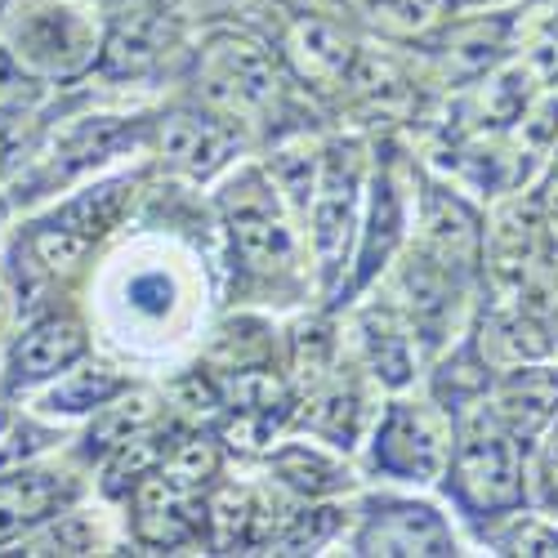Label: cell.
Here are the masks:
<instances>
[{"instance_id": "6", "label": "cell", "mask_w": 558, "mask_h": 558, "mask_svg": "<svg viewBox=\"0 0 558 558\" xmlns=\"http://www.w3.org/2000/svg\"><path fill=\"white\" fill-rule=\"evenodd\" d=\"M68 496L72 483L63 474H40V470L5 474L0 478V541L45 527L68 505Z\"/></svg>"}, {"instance_id": "16", "label": "cell", "mask_w": 558, "mask_h": 558, "mask_svg": "<svg viewBox=\"0 0 558 558\" xmlns=\"http://www.w3.org/2000/svg\"><path fill=\"white\" fill-rule=\"evenodd\" d=\"M89 549H95V532L76 514H59V523L27 541V554H89Z\"/></svg>"}, {"instance_id": "5", "label": "cell", "mask_w": 558, "mask_h": 558, "mask_svg": "<svg viewBox=\"0 0 558 558\" xmlns=\"http://www.w3.org/2000/svg\"><path fill=\"white\" fill-rule=\"evenodd\" d=\"M357 554H451L442 519L425 505H389L366 519Z\"/></svg>"}, {"instance_id": "8", "label": "cell", "mask_w": 558, "mask_h": 558, "mask_svg": "<svg viewBox=\"0 0 558 558\" xmlns=\"http://www.w3.org/2000/svg\"><path fill=\"white\" fill-rule=\"evenodd\" d=\"M349 219H353V174L340 170V161L322 174L317 197H313V242L322 255L327 277H336L344 242H349Z\"/></svg>"}, {"instance_id": "10", "label": "cell", "mask_w": 558, "mask_h": 558, "mask_svg": "<svg viewBox=\"0 0 558 558\" xmlns=\"http://www.w3.org/2000/svg\"><path fill=\"white\" fill-rule=\"evenodd\" d=\"M287 50L295 59V68L308 76V81H331L349 68V40L331 27V23H322V19H304L291 40H287Z\"/></svg>"}, {"instance_id": "17", "label": "cell", "mask_w": 558, "mask_h": 558, "mask_svg": "<svg viewBox=\"0 0 558 558\" xmlns=\"http://www.w3.org/2000/svg\"><path fill=\"white\" fill-rule=\"evenodd\" d=\"M36 99V85L27 76V68L14 59V50H0V112L14 117Z\"/></svg>"}, {"instance_id": "9", "label": "cell", "mask_w": 558, "mask_h": 558, "mask_svg": "<svg viewBox=\"0 0 558 558\" xmlns=\"http://www.w3.org/2000/svg\"><path fill=\"white\" fill-rule=\"evenodd\" d=\"M161 148L183 170L210 174L228 153V134L219 125H210V121H197V117H170L166 134H161Z\"/></svg>"}, {"instance_id": "13", "label": "cell", "mask_w": 558, "mask_h": 558, "mask_svg": "<svg viewBox=\"0 0 558 558\" xmlns=\"http://www.w3.org/2000/svg\"><path fill=\"white\" fill-rule=\"evenodd\" d=\"M32 255H36V264H45V268H76L81 259H85V251H89V238L85 232H76V228H63V223H50V228H36L32 232Z\"/></svg>"}, {"instance_id": "15", "label": "cell", "mask_w": 558, "mask_h": 558, "mask_svg": "<svg viewBox=\"0 0 558 558\" xmlns=\"http://www.w3.org/2000/svg\"><path fill=\"white\" fill-rule=\"evenodd\" d=\"M277 470H282V478L291 487H304V492H327V487H340V470L336 464H327L317 451H304V447H291L277 456Z\"/></svg>"}, {"instance_id": "1", "label": "cell", "mask_w": 558, "mask_h": 558, "mask_svg": "<svg viewBox=\"0 0 558 558\" xmlns=\"http://www.w3.org/2000/svg\"><path fill=\"white\" fill-rule=\"evenodd\" d=\"M14 59L27 72H76L95 59V36H89L85 19L68 5H50V0H32L14 19Z\"/></svg>"}, {"instance_id": "11", "label": "cell", "mask_w": 558, "mask_h": 558, "mask_svg": "<svg viewBox=\"0 0 558 558\" xmlns=\"http://www.w3.org/2000/svg\"><path fill=\"white\" fill-rule=\"evenodd\" d=\"M125 197H130V183H104V189L81 193L72 206H63V210L54 215V223L76 228V232H85V238H99V232H108V228L121 219Z\"/></svg>"}, {"instance_id": "20", "label": "cell", "mask_w": 558, "mask_h": 558, "mask_svg": "<svg viewBox=\"0 0 558 558\" xmlns=\"http://www.w3.org/2000/svg\"><path fill=\"white\" fill-rule=\"evenodd\" d=\"M27 438L32 442H23V451H36L45 442V434H36V429H27ZM10 460H14V451H0V470H10Z\"/></svg>"}, {"instance_id": "19", "label": "cell", "mask_w": 558, "mask_h": 558, "mask_svg": "<svg viewBox=\"0 0 558 558\" xmlns=\"http://www.w3.org/2000/svg\"><path fill=\"white\" fill-rule=\"evenodd\" d=\"M10 327H14V300L0 287V371H5V357H10Z\"/></svg>"}, {"instance_id": "7", "label": "cell", "mask_w": 558, "mask_h": 558, "mask_svg": "<svg viewBox=\"0 0 558 558\" xmlns=\"http://www.w3.org/2000/svg\"><path fill=\"white\" fill-rule=\"evenodd\" d=\"M456 492L464 505H509L514 500V456L505 438H470L456 451Z\"/></svg>"}, {"instance_id": "21", "label": "cell", "mask_w": 558, "mask_h": 558, "mask_svg": "<svg viewBox=\"0 0 558 558\" xmlns=\"http://www.w3.org/2000/svg\"><path fill=\"white\" fill-rule=\"evenodd\" d=\"M5 425H10V421H5V411H0V434H5Z\"/></svg>"}, {"instance_id": "2", "label": "cell", "mask_w": 558, "mask_h": 558, "mask_svg": "<svg viewBox=\"0 0 558 558\" xmlns=\"http://www.w3.org/2000/svg\"><path fill=\"white\" fill-rule=\"evenodd\" d=\"M232 193L238 197L228 206V223H232V242H238L242 264L255 272H282L295 251H291V232L282 228V219L272 210V193L259 179H246L242 189H232Z\"/></svg>"}, {"instance_id": "3", "label": "cell", "mask_w": 558, "mask_h": 558, "mask_svg": "<svg viewBox=\"0 0 558 558\" xmlns=\"http://www.w3.org/2000/svg\"><path fill=\"white\" fill-rule=\"evenodd\" d=\"M442 429L434 425L429 411L415 407H393L389 421L376 438V464H385L398 478H434L442 464Z\"/></svg>"}, {"instance_id": "14", "label": "cell", "mask_w": 558, "mask_h": 558, "mask_svg": "<svg viewBox=\"0 0 558 558\" xmlns=\"http://www.w3.org/2000/svg\"><path fill=\"white\" fill-rule=\"evenodd\" d=\"M104 415L89 429V447H121L130 442V434H138L148 421H153V402L148 398H134V402H121V407H99Z\"/></svg>"}, {"instance_id": "12", "label": "cell", "mask_w": 558, "mask_h": 558, "mask_svg": "<svg viewBox=\"0 0 558 558\" xmlns=\"http://www.w3.org/2000/svg\"><path fill=\"white\" fill-rule=\"evenodd\" d=\"M121 393V380L117 376H108L104 366H95V371H72L68 380H59V389L45 398V407L50 411H99L104 402H112Z\"/></svg>"}, {"instance_id": "18", "label": "cell", "mask_w": 558, "mask_h": 558, "mask_svg": "<svg viewBox=\"0 0 558 558\" xmlns=\"http://www.w3.org/2000/svg\"><path fill=\"white\" fill-rule=\"evenodd\" d=\"M170 300H174V287L166 272H138L130 282V304L148 317H166L170 313Z\"/></svg>"}, {"instance_id": "4", "label": "cell", "mask_w": 558, "mask_h": 558, "mask_svg": "<svg viewBox=\"0 0 558 558\" xmlns=\"http://www.w3.org/2000/svg\"><path fill=\"white\" fill-rule=\"evenodd\" d=\"M85 353V331L72 317H45L32 331H23V340L10 353V385L14 389H32L40 380H54Z\"/></svg>"}]
</instances>
